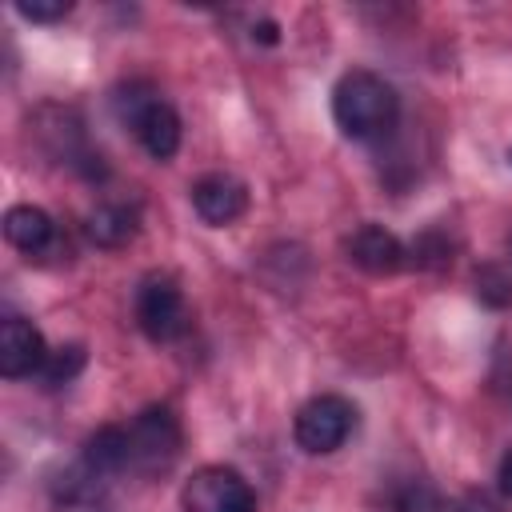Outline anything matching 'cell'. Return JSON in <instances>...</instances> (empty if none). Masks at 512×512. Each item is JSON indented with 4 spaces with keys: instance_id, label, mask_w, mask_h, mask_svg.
Wrapping results in <instances>:
<instances>
[{
    "instance_id": "obj_1",
    "label": "cell",
    "mask_w": 512,
    "mask_h": 512,
    "mask_svg": "<svg viewBox=\"0 0 512 512\" xmlns=\"http://www.w3.org/2000/svg\"><path fill=\"white\" fill-rule=\"evenodd\" d=\"M400 116V96L396 88L376 76V72H344L332 88V120L344 136L352 140H376L384 132H392Z\"/></svg>"
},
{
    "instance_id": "obj_2",
    "label": "cell",
    "mask_w": 512,
    "mask_h": 512,
    "mask_svg": "<svg viewBox=\"0 0 512 512\" xmlns=\"http://www.w3.org/2000/svg\"><path fill=\"white\" fill-rule=\"evenodd\" d=\"M112 104H116V116L136 132V140L144 144V152H148L152 160H168V156L180 148V116H176V108H172L164 96H156L152 88L128 84V88H120V92L112 96Z\"/></svg>"
},
{
    "instance_id": "obj_3",
    "label": "cell",
    "mask_w": 512,
    "mask_h": 512,
    "mask_svg": "<svg viewBox=\"0 0 512 512\" xmlns=\"http://www.w3.org/2000/svg\"><path fill=\"white\" fill-rule=\"evenodd\" d=\"M352 428H356V408H352L344 396H332V392L312 396V400L296 412V424H292L296 444H300L304 452H312V456L336 452V448L352 436Z\"/></svg>"
},
{
    "instance_id": "obj_4",
    "label": "cell",
    "mask_w": 512,
    "mask_h": 512,
    "mask_svg": "<svg viewBox=\"0 0 512 512\" xmlns=\"http://www.w3.org/2000/svg\"><path fill=\"white\" fill-rule=\"evenodd\" d=\"M180 508L184 512H256V496L236 468L204 464L188 476L180 492Z\"/></svg>"
},
{
    "instance_id": "obj_5",
    "label": "cell",
    "mask_w": 512,
    "mask_h": 512,
    "mask_svg": "<svg viewBox=\"0 0 512 512\" xmlns=\"http://www.w3.org/2000/svg\"><path fill=\"white\" fill-rule=\"evenodd\" d=\"M136 324L156 344H168L188 328V308H184V292L176 288V280L148 276L140 284V292H136Z\"/></svg>"
},
{
    "instance_id": "obj_6",
    "label": "cell",
    "mask_w": 512,
    "mask_h": 512,
    "mask_svg": "<svg viewBox=\"0 0 512 512\" xmlns=\"http://www.w3.org/2000/svg\"><path fill=\"white\" fill-rule=\"evenodd\" d=\"M128 452H132V468L140 472H160L176 460L180 452V424L168 408H144L132 424H128Z\"/></svg>"
},
{
    "instance_id": "obj_7",
    "label": "cell",
    "mask_w": 512,
    "mask_h": 512,
    "mask_svg": "<svg viewBox=\"0 0 512 512\" xmlns=\"http://www.w3.org/2000/svg\"><path fill=\"white\" fill-rule=\"evenodd\" d=\"M44 360H48V348H44L40 328L24 316H4V324H0V372L8 380H20V376L40 372Z\"/></svg>"
},
{
    "instance_id": "obj_8",
    "label": "cell",
    "mask_w": 512,
    "mask_h": 512,
    "mask_svg": "<svg viewBox=\"0 0 512 512\" xmlns=\"http://www.w3.org/2000/svg\"><path fill=\"white\" fill-rule=\"evenodd\" d=\"M192 208L200 212V220L224 228V224H232L236 216H244L248 192H244V184H240L236 176L212 172V176H200V180L192 184Z\"/></svg>"
},
{
    "instance_id": "obj_9",
    "label": "cell",
    "mask_w": 512,
    "mask_h": 512,
    "mask_svg": "<svg viewBox=\"0 0 512 512\" xmlns=\"http://www.w3.org/2000/svg\"><path fill=\"white\" fill-rule=\"evenodd\" d=\"M348 256L356 268H364L372 276H388L404 264V244L380 224H360L348 240Z\"/></svg>"
},
{
    "instance_id": "obj_10",
    "label": "cell",
    "mask_w": 512,
    "mask_h": 512,
    "mask_svg": "<svg viewBox=\"0 0 512 512\" xmlns=\"http://www.w3.org/2000/svg\"><path fill=\"white\" fill-rule=\"evenodd\" d=\"M4 236H8L12 248L36 256V252H44V248L52 244L56 224H52V216H48L44 208H36V204H16V208L4 212Z\"/></svg>"
},
{
    "instance_id": "obj_11",
    "label": "cell",
    "mask_w": 512,
    "mask_h": 512,
    "mask_svg": "<svg viewBox=\"0 0 512 512\" xmlns=\"http://www.w3.org/2000/svg\"><path fill=\"white\" fill-rule=\"evenodd\" d=\"M84 468H88V476H116V472L132 468L128 428L108 424L96 436H88V444H84Z\"/></svg>"
},
{
    "instance_id": "obj_12",
    "label": "cell",
    "mask_w": 512,
    "mask_h": 512,
    "mask_svg": "<svg viewBox=\"0 0 512 512\" xmlns=\"http://www.w3.org/2000/svg\"><path fill=\"white\" fill-rule=\"evenodd\" d=\"M136 228H140V216H136V208H128V204H100V208L88 212V236H92V244H100V248H120V244H128V240L136 236Z\"/></svg>"
},
{
    "instance_id": "obj_13",
    "label": "cell",
    "mask_w": 512,
    "mask_h": 512,
    "mask_svg": "<svg viewBox=\"0 0 512 512\" xmlns=\"http://www.w3.org/2000/svg\"><path fill=\"white\" fill-rule=\"evenodd\" d=\"M80 368H84V348H80V344H64V348L48 352V360H44V368H40V380H44L48 388H56V384H68Z\"/></svg>"
},
{
    "instance_id": "obj_14",
    "label": "cell",
    "mask_w": 512,
    "mask_h": 512,
    "mask_svg": "<svg viewBox=\"0 0 512 512\" xmlns=\"http://www.w3.org/2000/svg\"><path fill=\"white\" fill-rule=\"evenodd\" d=\"M16 12L24 20H36V24H52V20H64L72 12V0H16Z\"/></svg>"
},
{
    "instance_id": "obj_15",
    "label": "cell",
    "mask_w": 512,
    "mask_h": 512,
    "mask_svg": "<svg viewBox=\"0 0 512 512\" xmlns=\"http://www.w3.org/2000/svg\"><path fill=\"white\" fill-rule=\"evenodd\" d=\"M496 488H500L504 500H512V448L504 452V460H500V468H496Z\"/></svg>"
},
{
    "instance_id": "obj_16",
    "label": "cell",
    "mask_w": 512,
    "mask_h": 512,
    "mask_svg": "<svg viewBox=\"0 0 512 512\" xmlns=\"http://www.w3.org/2000/svg\"><path fill=\"white\" fill-rule=\"evenodd\" d=\"M456 512H500V508H496V500H488L484 492H472V496H464V500H460V508H456Z\"/></svg>"
}]
</instances>
